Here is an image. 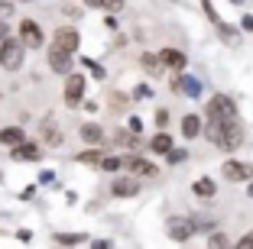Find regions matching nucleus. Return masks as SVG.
<instances>
[{
  "label": "nucleus",
  "mask_w": 253,
  "mask_h": 249,
  "mask_svg": "<svg viewBox=\"0 0 253 249\" xmlns=\"http://www.w3.org/2000/svg\"><path fill=\"white\" fill-rule=\"evenodd\" d=\"M75 162H82V165H97L101 169V162H104V152H97V149H88V152H78Z\"/></svg>",
  "instance_id": "aec40b11"
},
{
  "label": "nucleus",
  "mask_w": 253,
  "mask_h": 249,
  "mask_svg": "<svg viewBox=\"0 0 253 249\" xmlns=\"http://www.w3.org/2000/svg\"><path fill=\"white\" fill-rule=\"evenodd\" d=\"M208 120H237V104L231 101L227 94H214L208 101Z\"/></svg>",
  "instance_id": "7ed1b4c3"
},
{
  "label": "nucleus",
  "mask_w": 253,
  "mask_h": 249,
  "mask_svg": "<svg viewBox=\"0 0 253 249\" xmlns=\"http://www.w3.org/2000/svg\"><path fill=\"white\" fill-rule=\"evenodd\" d=\"M166 155H169V162H172V165L185 159V152H182V149H172V152H166Z\"/></svg>",
  "instance_id": "c756f323"
},
{
  "label": "nucleus",
  "mask_w": 253,
  "mask_h": 249,
  "mask_svg": "<svg viewBox=\"0 0 253 249\" xmlns=\"http://www.w3.org/2000/svg\"><path fill=\"white\" fill-rule=\"evenodd\" d=\"M10 13V3H0V16H7Z\"/></svg>",
  "instance_id": "f704fd0d"
},
{
  "label": "nucleus",
  "mask_w": 253,
  "mask_h": 249,
  "mask_svg": "<svg viewBox=\"0 0 253 249\" xmlns=\"http://www.w3.org/2000/svg\"><path fill=\"white\" fill-rule=\"evenodd\" d=\"M140 65H143V71H153V74L163 71V62H159V55H149V52L140 59Z\"/></svg>",
  "instance_id": "5701e85b"
},
{
  "label": "nucleus",
  "mask_w": 253,
  "mask_h": 249,
  "mask_svg": "<svg viewBox=\"0 0 253 249\" xmlns=\"http://www.w3.org/2000/svg\"><path fill=\"white\" fill-rule=\"evenodd\" d=\"M91 249H111V246H107V243H94V246H91Z\"/></svg>",
  "instance_id": "e433bc0d"
},
{
  "label": "nucleus",
  "mask_w": 253,
  "mask_h": 249,
  "mask_svg": "<svg viewBox=\"0 0 253 249\" xmlns=\"http://www.w3.org/2000/svg\"><path fill=\"white\" fill-rule=\"evenodd\" d=\"M82 94H84V78L82 74H68V81H65V104L68 107L82 104Z\"/></svg>",
  "instance_id": "6e6552de"
},
{
  "label": "nucleus",
  "mask_w": 253,
  "mask_h": 249,
  "mask_svg": "<svg viewBox=\"0 0 253 249\" xmlns=\"http://www.w3.org/2000/svg\"><path fill=\"white\" fill-rule=\"evenodd\" d=\"M13 159L16 162H36V159H42V146H36V142H20V146L13 149Z\"/></svg>",
  "instance_id": "9b49d317"
},
{
  "label": "nucleus",
  "mask_w": 253,
  "mask_h": 249,
  "mask_svg": "<svg viewBox=\"0 0 253 249\" xmlns=\"http://www.w3.org/2000/svg\"><path fill=\"white\" fill-rule=\"evenodd\" d=\"M101 7H104V10H111V13H117V10L124 7V0H101Z\"/></svg>",
  "instance_id": "cd10ccee"
},
{
  "label": "nucleus",
  "mask_w": 253,
  "mask_h": 249,
  "mask_svg": "<svg viewBox=\"0 0 253 249\" xmlns=\"http://www.w3.org/2000/svg\"><path fill=\"white\" fill-rule=\"evenodd\" d=\"M39 136H42L49 146H62V130H59V123H55L52 117L39 123Z\"/></svg>",
  "instance_id": "1a4fd4ad"
},
{
  "label": "nucleus",
  "mask_w": 253,
  "mask_h": 249,
  "mask_svg": "<svg viewBox=\"0 0 253 249\" xmlns=\"http://www.w3.org/2000/svg\"><path fill=\"white\" fill-rule=\"evenodd\" d=\"M198 133H201V117H198V113L182 117V136H185V140H195Z\"/></svg>",
  "instance_id": "dca6fc26"
},
{
  "label": "nucleus",
  "mask_w": 253,
  "mask_h": 249,
  "mask_svg": "<svg viewBox=\"0 0 253 249\" xmlns=\"http://www.w3.org/2000/svg\"><path fill=\"white\" fill-rule=\"evenodd\" d=\"M88 3H91V7H101V0H88Z\"/></svg>",
  "instance_id": "4c0bfd02"
},
{
  "label": "nucleus",
  "mask_w": 253,
  "mask_h": 249,
  "mask_svg": "<svg viewBox=\"0 0 253 249\" xmlns=\"http://www.w3.org/2000/svg\"><path fill=\"white\" fill-rule=\"evenodd\" d=\"M88 236L84 233H55V243L59 246H78V243H84Z\"/></svg>",
  "instance_id": "4be33fe9"
},
{
  "label": "nucleus",
  "mask_w": 253,
  "mask_h": 249,
  "mask_svg": "<svg viewBox=\"0 0 253 249\" xmlns=\"http://www.w3.org/2000/svg\"><path fill=\"white\" fill-rule=\"evenodd\" d=\"M101 169H104V172H117V169H124V159H117V155H104Z\"/></svg>",
  "instance_id": "a878e982"
},
{
  "label": "nucleus",
  "mask_w": 253,
  "mask_h": 249,
  "mask_svg": "<svg viewBox=\"0 0 253 249\" xmlns=\"http://www.w3.org/2000/svg\"><path fill=\"white\" fill-rule=\"evenodd\" d=\"M195 194H198V198H214V181H211V178H198V181H195Z\"/></svg>",
  "instance_id": "412c9836"
},
{
  "label": "nucleus",
  "mask_w": 253,
  "mask_h": 249,
  "mask_svg": "<svg viewBox=\"0 0 253 249\" xmlns=\"http://www.w3.org/2000/svg\"><path fill=\"white\" fill-rule=\"evenodd\" d=\"M114 194H117V198H133V194H140V181H136V178H117V181H114Z\"/></svg>",
  "instance_id": "4468645a"
},
{
  "label": "nucleus",
  "mask_w": 253,
  "mask_h": 249,
  "mask_svg": "<svg viewBox=\"0 0 253 249\" xmlns=\"http://www.w3.org/2000/svg\"><path fill=\"white\" fill-rule=\"evenodd\" d=\"M136 97H140V101H146V97H153V91H149V84H140V88H136Z\"/></svg>",
  "instance_id": "7c9ffc66"
},
{
  "label": "nucleus",
  "mask_w": 253,
  "mask_h": 249,
  "mask_svg": "<svg viewBox=\"0 0 253 249\" xmlns=\"http://www.w3.org/2000/svg\"><path fill=\"white\" fill-rule=\"evenodd\" d=\"M208 246H211V249H234V246H231V240H227L221 230H214V233L208 236Z\"/></svg>",
  "instance_id": "b1692460"
},
{
  "label": "nucleus",
  "mask_w": 253,
  "mask_h": 249,
  "mask_svg": "<svg viewBox=\"0 0 253 249\" xmlns=\"http://www.w3.org/2000/svg\"><path fill=\"white\" fill-rule=\"evenodd\" d=\"M175 91H182V94H188V97H198L201 84L195 78H185V74H182V78H175Z\"/></svg>",
  "instance_id": "a211bd4d"
},
{
  "label": "nucleus",
  "mask_w": 253,
  "mask_h": 249,
  "mask_svg": "<svg viewBox=\"0 0 253 249\" xmlns=\"http://www.w3.org/2000/svg\"><path fill=\"white\" fill-rule=\"evenodd\" d=\"M88 65H91V74H97V78H104V68H101V65H94V62H88Z\"/></svg>",
  "instance_id": "473e14b6"
},
{
  "label": "nucleus",
  "mask_w": 253,
  "mask_h": 249,
  "mask_svg": "<svg viewBox=\"0 0 253 249\" xmlns=\"http://www.w3.org/2000/svg\"><path fill=\"white\" fill-rule=\"evenodd\" d=\"M217 33H221L224 42H237V36H240V33L234 30V26H227V23H217Z\"/></svg>",
  "instance_id": "393cba45"
},
{
  "label": "nucleus",
  "mask_w": 253,
  "mask_h": 249,
  "mask_svg": "<svg viewBox=\"0 0 253 249\" xmlns=\"http://www.w3.org/2000/svg\"><path fill=\"white\" fill-rule=\"evenodd\" d=\"M221 169H224V178H227V181H253V169L247 165V162L227 159Z\"/></svg>",
  "instance_id": "423d86ee"
},
{
  "label": "nucleus",
  "mask_w": 253,
  "mask_h": 249,
  "mask_svg": "<svg viewBox=\"0 0 253 249\" xmlns=\"http://www.w3.org/2000/svg\"><path fill=\"white\" fill-rule=\"evenodd\" d=\"M49 65H52V71H59V74H72V55H65V52H59V49L49 45Z\"/></svg>",
  "instance_id": "9d476101"
},
{
  "label": "nucleus",
  "mask_w": 253,
  "mask_h": 249,
  "mask_svg": "<svg viewBox=\"0 0 253 249\" xmlns=\"http://www.w3.org/2000/svg\"><path fill=\"white\" fill-rule=\"evenodd\" d=\"M3 39H7V26H3V23H0V42H3Z\"/></svg>",
  "instance_id": "c9c22d12"
},
{
  "label": "nucleus",
  "mask_w": 253,
  "mask_h": 249,
  "mask_svg": "<svg viewBox=\"0 0 253 249\" xmlns=\"http://www.w3.org/2000/svg\"><path fill=\"white\" fill-rule=\"evenodd\" d=\"M20 36H23V45H26V49H39V45H42V30H39L33 20L20 23Z\"/></svg>",
  "instance_id": "0eeeda50"
},
{
  "label": "nucleus",
  "mask_w": 253,
  "mask_h": 249,
  "mask_svg": "<svg viewBox=\"0 0 253 249\" xmlns=\"http://www.w3.org/2000/svg\"><path fill=\"white\" fill-rule=\"evenodd\" d=\"M159 62H163V68H175V71H182V68H185V52L163 49V52H159Z\"/></svg>",
  "instance_id": "f8f14e48"
},
{
  "label": "nucleus",
  "mask_w": 253,
  "mask_h": 249,
  "mask_svg": "<svg viewBox=\"0 0 253 249\" xmlns=\"http://www.w3.org/2000/svg\"><path fill=\"white\" fill-rule=\"evenodd\" d=\"M205 136L214 142L224 152H234V149L244 142V126L237 120H205Z\"/></svg>",
  "instance_id": "f257e3e1"
},
{
  "label": "nucleus",
  "mask_w": 253,
  "mask_h": 249,
  "mask_svg": "<svg viewBox=\"0 0 253 249\" xmlns=\"http://www.w3.org/2000/svg\"><path fill=\"white\" fill-rule=\"evenodd\" d=\"M166 233L172 236V240H179V243H185V240H192L198 230H195V220H185V217H172L169 223H166Z\"/></svg>",
  "instance_id": "39448f33"
},
{
  "label": "nucleus",
  "mask_w": 253,
  "mask_h": 249,
  "mask_svg": "<svg viewBox=\"0 0 253 249\" xmlns=\"http://www.w3.org/2000/svg\"><path fill=\"white\" fill-rule=\"evenodd\" d=\"M244 30H247V33H253V16H244Z\"/></svg>",
  "instance_id": "72a5a7b5"
},
{
  "label": "nucleus",
  "mask_w": 253,
  "mask_h": 249,
  "mask_svg": "<svg viewBox=\"0 0 253 249\" xmlns=\"http://www.w3.org/2000/svg\"><path fill=\"white\" fill-rule=\"evenodd\" d=\"M201 7H205V16H208V20L214 23V26L221 23V20H217V13H214V7H211V0H201Z\"/></svg>",
  "instance_id": "bb28decb"
},
{
  "label": "nucleus",
  "mask_w": 253,
  "mask_h": 249,
  "mask_svg": "<svg viewBox=\"0 0 253 249\" xmlns=\"http://www.w3.org/2000/svg\"><path fill=\"white\" fill-rule=\"evenodd\" d=\"M0 142H3V146H10V149H16L20 142H26V136H23L20 126H7V130H0Z\"/></svg>",
  "instance_id": "2eb2a0df"
},
{
  "label": "nucleus",
  "mask_w": 253,
  "mask_h": 249,
  "mask_svg": "<svg viewBox=\"0 0 253 249\" xmlns=\"http://www.w3.org/2000/svg\"><path fill=\"white\" fill-rule=\"evenodd\" d=\"M124 165L133 172V175H156V165H153L149 159H140V155H126Z\"/></svg>",
  "instance_id": "ddd939ff"
},
{
  "label": "nucleus",
  "mask_w": 253,
  "mask_h": 249,
  "mask_svg": "<svg viewBox=\"0 0 253 249\" xmlns=\"http://www.w3.org/2000/svg\"><path fill=\"white\" fill-rule=\"evenodd\" d=\"M82 140L91 142V146H101V142H104V130H101L97 123H84L82 126Z\"/></svg>",
  "instance_id": "f3484780"
},
{
  "label": "nucleus",
  "mask_w": 253,
  "mask_h": 249,
  "mask_svg": "<svg viewBox=\"0 0 253 249\" xmlns=\"http://www.w3.org/2000/svg\"><path fill=\"white\" fill-rule=\"evenodd\" d=\"M234 249H253V233H247V236H240V243Z\"/></svg>",
  "instance_id": "c85d7f7f"
},
{
  "label": "nucleus",
  "mask_w": 253,
  "mask_h": 249,
  "mask_svg": "<svg viewBox=\"0 0 253 249\" xmlns=\"http://www.w3.org/2000/svg\"><path fill=\"white\" fill-rule=\"evenodd\" d=\"M23 55H26V45L16 42V39H3L0 42V65L7 68V71H16L23 65Z\"/></svg>",
  "instance_id": "f03ea898"
},
{
  "label": "nucleus",
  "mask_w": 253,
  "mask_h": 249,
  "mask_svg": "<svg viewBox=\"0 0 253 249\" xmlns=\"http://www.w3.org/2000/svg\"><path fill=\"white\" fill-rule=\"evenodd\" d=\"M156 123H159V126L169 123V113H166V110H159V113H156Z\"/></svg>",
  "instance_id": "2f4dec72"
},
{
  "label": "nucleus",
  "mask_w": 253,
  "mask_h": 249,
  "mask_svg": "<svg viewBox=\"0 0 253 249\" xmlns=\"http://www.w3.org/2000/svg\"><path fill=\"white\" fill-rule=\"evenodd\" d=\"M78 33L72 30V26H62V30H55V36H52V49H59V52H65V55H75L78 52Z\"/></svg>",
  "instance_id": "20e7f679"
},
{
  "label": "nucleus",
  "mask_w": 253,
  "mask_h": 249,
  "mask_svg": "<svg viewBox=\"0 0 253 249\" xmlns=\"http://www.w3.org/2000/svg\"><path fill=\"white\" fill-rule=\"evenodd\" d=\"M153 152H172V136H166V133H156L153 136V142H146Z\"/></svg>",
  "instance_id": "6ab92c4d"
},
{
  "label": "nucleus",
  "mask_w": 253,
  "mask_h": 249,
  "mask_svg": "<svg viewBox=\"0 0 253 249\" xmlns=\"http://www.w3.org/2000/svg\"><path fill=\"white\" fill-rule=\"evenodd\" d=\"M247 194H250V198H253V181H250V191H247Z\"/></svg>",
  "instance_id": "58836bf2"
},
{
  "label": "nucleus",
  "mask_w": 253,
  "mask_h": 249,
  "mask_svg": "<svg viewBox=\"0 0 253 249\" xmlns=\"http://www.w3.org/2000/svg\"><path fill=\"white\" fill-rule=\"evenodd\" d=\"M234 3H244V0H234Z\"/></svg>",
  "instance_id": "ea45409f"
}]
</instances>
